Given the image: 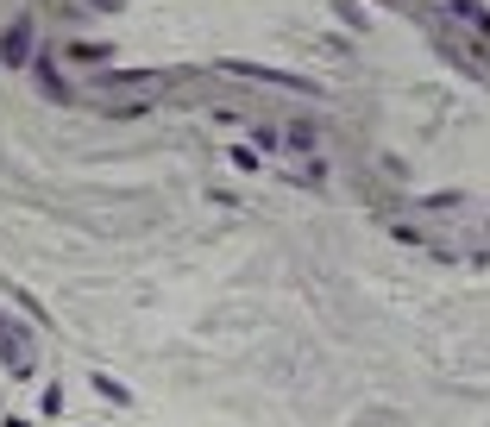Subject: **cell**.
<instances>
[{
	"label": "cell",
	"instance_id": "obj_1",
	"mask_svg": "<svg viewBox=\"0 0 490 427\" xmlns=\"http://www.w3.org/2000/svg\"><path fill=\"white\" fill-rule=\"evenodd\" d=\"M0 365H6L13 377H32V365H38V339H32L19 320H6V314H0Z\"/></svg>",
	"mask_w": 490,
	"mask_h": 427
}]
</instances>
